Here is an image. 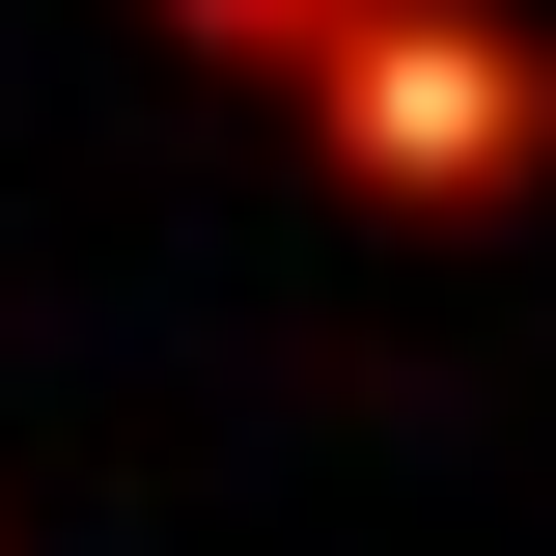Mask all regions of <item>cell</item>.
<instances>
[{"label":"cell","mask_w":556,"mask_h":556,"mask_svg":"<svg viewBox=\"0 0 556 556\" xmlns=\"http://www.w3.org/2000/svg\"><path fill=\"white\" fill-rule=\"evenodd\" d=\"M334 139H362V167H390V195H473V167H529V56H473V28H362V56H334Z\"/></svg>","instance_id":"1"}]
</instances>
